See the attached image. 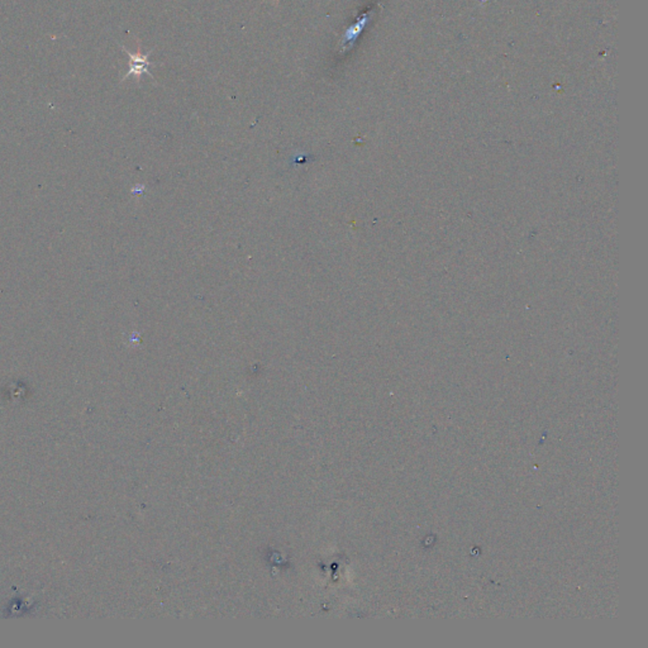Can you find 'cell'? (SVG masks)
<instances>
[{
    "instance_id": "obj_1",
    "label": "cell",
    "mask_w": 648,
    "mask_h": 648,
    "mask_svg": "<svg viewBox=\"0 0 648 648\" xmlns=\"http://www.w3.org/2000/svg\"><path fill=\"white\" fill-rule=\"evenodd\" d=\"M137 52H130L128 48H126L124 46H121V48H122L123 51H124L126 54L128 55V57H130V69H128V71H127V74H126V75H124V77L121 79V83L126 81V80H127V79H130V77H135V79H136V81H137L138 84H139V83H141V77H142V75H148V77L155 80V77H153V74L150 72V68H151V66H156V63H153V62L148 61V57H150V55L153 54V50H151V51H148L147 54H142V51H141V42H139V39H137Z\"/></svg>"
},
{
    "instance_id": "obj_2",
    "label": "cell",
    "mask_w": 648,
    "mask_h": 648,
    "mask_svg": "<svg viewBox=\"0 0 648 648\" xmlns=\"http://www.w3.org/2000/svg\"><path fill=\"white\" fill-rule=\"evenodd\" d=\"M367 22V16H364L361 19H359V22L350 27L347 31H344V36H342V41H341V46L344 50H347L352 46V43L357 39L359 37L360 33L364 30L365 24Z\"/></svg>"
},
{
    "instance_id": "obj_3",
    "label": "cell",
    "mask_w": 648,
    "mask_h": 648,
    "mask_svg": "<svg viewBox=\"0 0 648 648\" xmlns=\"http://www.w3.org/2000/svg\"><path fill=\"white\" fill-rule=\"evenodd\" d=\"M264 1H265V0H264ZM275 3H276V4H277V3H279V0H275Z\"/></svg>"
}]
</instances>
